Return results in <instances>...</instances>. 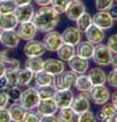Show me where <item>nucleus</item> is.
Returning <instances> with one entry per match:
<instances>
[{"mask_svg": "<svg viewBox=\"0 0 117 122\" xmlns=\"http://www.w3.org/2000/svg\"><path fill=\"white\" fill-rule=\"evenodd\" d=\"M60 20L59 13L52 8V6H41L38 9L35 14L32 21L34 25H36V28L40 32H50V30H54L56 25H58Z\"/></svg>", "mask_w": 117, "mask_h": 122, "instance_id": "nucleus-1", "label": "nucleus"}, {"mask_svg": "<svg viewBox=\"0 0 117 122\" xmlns=\"http://www.w3.org/2000/svg\"><path fill=\"white\" fill-rule=\"evenodd\" d=\"M40 100L41 98L39 96L37 87L31 86L21 92V95L20 98V104L25 110H33L39 104Z\"/></svg>", "mask_w": 117, "mask_h": 122, "instance_id": "nucleus-2", "label": "nucleus"}, {"mask_svg": "<svg viewBox=\"0 0 117 122\" xmlns=\"http://www.w3.org/2000/svg\"><path fill=\"white\" fill-rule=\"evenodd\" d=\"M113 57V53L110 51L107 45L104 44H98L95 47V51L93 54V60L96 64L100 66H108L111 64Z\"/></svg>", "mask_w": 117, "mask_h": 122, "instance_id": "nucleus-3", "label": "nucleus"}, {"mask_svg": "<svg viewBox=\"0 0 117 122\" xmlns=\"http://www.w3.org/2000/svg\"><path fill=\"white\" fill-rule=\"evenodd\" d=\"M77 74L72 70H64L61 74L55 76L54 86L56 91L61 90H69L71 86H74V82L76 81Z\"/></svg>", "mask_w": 117, "mask_h": 122, "instance_id": "nucleus-4", "label": "nucleus"}, {"mask_svg": "<svg viewBox=\"0 0 117 122\" xmlns=\"http://www.w3.org/2000/svg\"><path fill=\"white\" fill-rule=\"evenodd\" d=\"M89 93L90 99L96 105H103L107 103L110 99V92L104 85L93 86Z\"/></svg>", "mask_w": 117, "mask_h": 122, "instance_id": "nucleus-5", "label": "nucleus"}, {"mask_svg": "<svg viewBox=\"0 0 117 122\" xmlns=\"http://www.w3.org/2000/svg\"><path fill=\"white\" fill-rule=\"evenodd\" d=\"M43 44L46 47V50L50 52H56L63 44L61 34L53 30L47 32L43 38Z\"/></svg>", "mask_w": 117, "mask_h": 122, "instance_id": "nucleus-6", "label": "nucleus"}, {"mask_svg": "<svg viewBox=\"0 0 117 122\" xmlns=\"http://www.w3.org/2000/svg\"><path fill=\"white\" fill-rule=\"evenodd\" d=\"M92 20L94 25L104 30L111 29L114 25V18L108 10H99V12L92 17Z\"/></svg>", "mask_w": 117, "mask_h": 122, "instance_id": "nucleus-7", "label": "nucleus"}, {"mask_svg": "<svg viewBox=\"0 0 117 122\" xmlns=\"http://www.w3.org/2000/svg\"><path fill=\"white\" fill-rule=\"evenodd\" d=\"M20 41V37L15 30H1L0 34V43L7 49L16 48Z\"/></svg>", "mask_w": 117, "mask_h": 122, "instance_id": "nucleus-8", "label": "nucleus"}, {"mask_svg": "<svg viewBox=\"0 0 117 122\" xmlns=\"http://www.w3.org/2000/svg\"><path fill=\"white\" fill-rule=\"evenodd\" d=\"M70 107L77 115L90 110V95L88 94V92H82L76 97H73Z\"/></svg>", "mask_w": 117, "mask_h": 122, "instance_id": "nucleus-9", "label": "nucleus"}, {"mask_svg": "<svg viewBox=\"0 0 117 122\" xmlns=\"http://www.w3.org/2000/svg\"><path fill=\"white\" fill-rule=\"evenodd\" d=\"M36 109H37L38 114H39L41 117L47 116V115H54L59 110L53 98L41 99L39 104L36 107Z\"/></svg>", "mask_w": 117, "mask_h": 122, "instance_id": "nucleus-10", "label": "nucleus"}, {"mask_svg": "<svg viewBox=\"0 0 117 122\" xmlns=\"http://www.w3.org/2000/svg\"><path fill=\"white\" fill-rule=\"evenodd\" d=\"M46 52V47L43 42L30 40L27 41V44L24 47V53L27 57H41Z\"/></svg>", "mask_w": 117, "mask_h": 122, "instance_id": "nucleus-11", "label": "nucleus"}, {"mask_svg": "<svg viewBox=\"0 0 117 122\" xmlns=\"http://www.w3.org/2000/svg\"><path fill=\"white\" fill-rule=\"evenodd\" d=\"M85 11L86 7L84 3L81 2V0H70L69 4L67 5L64 12H65L68 20L75 21Z\"/></svg>", "mask_w": 117, "mask_h": 122, "instance_id": "nucleus-12", "label": "nucleus"}, {"mask_svg": "<svg viewBox=\"0 0 117 122\" xmlns=\"http://www.w3.org/2000/svg\"><path fill=\"white\" fill-rule=\"evenodd\" d=\"M97 120L103 122H113L117 121V107L112 103H105L98 113Z\"/></svg>", "mask_w": 117, "mask_h": 122, "instance_id": "nucleus-13", "label": "nucleus"}, {"mask_svg": "<svg viewBox=\"0 0 117 122\" xmlns=\"http://www.w3.org/2000/svg\"><path fill=\"white\" fill-rule=\"evenodd\" d=\"M73 93L69 90H61V91H56L54 95V101L56 102L58 109L65 108V107H70L71 103L73 100Z\"/></svg>", "mask_w": 117, "mask_h": 122, "instance_id": "nucleus-14", "label": "nucleus"}, {"mask_svg": "<svg viewBox=\"0 0 117 122\" xmlns=\"http://www.w3.org/2000/svg\"><path fill=\"white\" fill-rule=\"evenodd\" d=\"M43 69L45 71L49 72V73H51L52 75L57 76L64 71L65 66H64V63L62 60L55 59V58H48L46 60H44Z\"/></svg>", "mask_w": 117, "mask_h": 122, "instance_id": "nucleus-15", "label": "nucleus"}, {"mask_svg": "<svg viewBox=\"0 0 117 122\" xmlns=\"http://www.w3.org/2000/svg\"><path fill=\"white\" fill-rule=\"evenodd\" d=\"M13 13L15 14L18 22H25V21H31L35 14V10L32 4H25V5H18L15 6Z\"/></svg>", "mask_w": 117, "mask_h": 122, "instance_id": "nucleus-16", "label": "nucleus"}, {"mask_svg": "<svg viewBox=\"0 0 117 122\" xmlns=\"http://www.w3.org/2000/svg\"><path fill=\"white\" fill-rule=\"evenodd\" d=\"M67 62H68L70 69L74 71L76 74L86 73V71L89 68V60L86 58H82V57L78 56L76 54L71 57Z\"/></svg>", "mask_w": 117, "mask_h": 122, "instance_id": "nucleus-17", "label": "nucleus"}, {"mask_svg": "<svg viewBox=\"0 0 117 122\" xmlns=\"http://www.w3.org/2000/svg\"><path fill=\"white\" fill-rule=\"evenodd\" d=\"M37 28L34 25V22L31 21H25V22H20V26H18V35H20V39L25 41H30L35 38L37 34Z\"/></svg>", "mask_w": 117, "mask_h": 122, "instance_id": "nucleus-18", "label": "nucleus"}, {"mask_svg": "<svg viewBox=\"0 0 117 122\" xmlns=\"http://www.w3.org/2000/svg\"><path fill=\"white\" fill-rule=\"evenodd\" d=\"M81 33L77 30V28H74V26H69V28L65 29L61 34L63 43L74 47L81 42Z\"/></svg>", "mask_w": 117, "mask_h": 122, "instance_id": "nucleus-19", "label": "nucleus"}, {"mask_svg": "<svg viewBox=\"0 0 117 122\" xmlns=\"http://www.w3.org/2000/svg\"><path fill=\"white\" fill-rule=\"evenodd\" d=\"M86 34V38L89 42H91L94 45H98L103 42L105 39V33L104 30L100 29L99 26L95 25L94 24L91 25V26L85 32Z\"/></svg>", "mask_w": 117, "mask_h": 122, "instance_id": "nucleus-20", "label": "nucleus"}, {"mask_svg": "<svg viewBox=\"0 0 117 122\" xmlns=\"http://www.w3.org/2000/svg\"><path fill=\"white\" fill-rule=\"evenodd\" d=\"M18 20L13 12L0 13V30H14L18 25Z\"/></svg>", "mask_w": 117, "mask_h": 122, "instance_id": "nucleus-21", "label": "nucleus"}, {"mask_svg": "<svg viewBox=\"0 0 117 122\" xmlns=\"http://www.w3.org/2000/svg\"><path fill=\"white\" fill-rule=\"evenodd\" d=\"M94 51H95V45L86 40L84 42H80V43L76 45L75 54L89 60L93 57Z\"/></svg>", "mask_w": 117, "mask_h": 122, "instance_id": "nucleus-22", "label": "nucleus"}, {"mask_svg": "<svg viewBox=\"0 0 117 122\" xmlns=\"http://www.w3.org/2000/svg\"><path fill=\"white\" fill-rule=\"evenodd\" d=\"M0 61L3 63L5 70H18L20 68V62L17 59L10 57L7 50L0 51Z\"/></svg>", "mask_w": 117, "mask_h": 122, "instance_id": "nucleus-23", "label": "nucleus"}, {"mask_svg": "<svg viewBox=\"0 0 117 122\" xmlns=\"http://www.w3.org/2000/svg\"><path fill=\"white\" fill-rule=\"evenodd\" d=\"M34 79H35V83L37 86H43L54 85L55 76L42 69L34 74Z\"/></svg>", "mask_w": 117, "mask_h": 122, "instance_id": "nucleus-24", "label": "nucleus"}, {"mask_svg": "<svg viewBox=\"0 0 117 122\" xmlns=\"http://www.w3.org/2000/svg\"><path fill=\"white\" fill-rule=\"evenodd\" d=\"M8 112H9L11 121L20 122V121H24L27 110H25L20 103H13V104H11L9 106Z\"/></svg>", "mask_w": 117, "mask_h": 122, "instance_id": "nucleus-25", "label": "nucleus"}, {"mask_svg": "<svg viewBox=\"0 0 117 122\" xmlns=\"http://www.w3.org/2000/svg\"><path fill=\"white\" fill-rule=\"evenodd\" d=\"M89 77L92 81L93 86H99L104 85L107 81V74L105 73L103 69L99 67H94L89 71Z\"/></svg>", "mask_w": 117, "mask_h": 122, "instance_id": "nucleus-26", "label": "nucleus"}, {"mask_svg": "<svg viewBox=\"0 0 117 122\" xmlns=\"http://www.w3.org/2000/svg\"><path fill=\"white\" fill-rule=\"evenodd\" d=\"M74 87L76 89L78 92H89L91 91V89L93 87V83L91 81V79L89 77V75H86L85 73L77 75L76 81L74 82Z\"/></svg>", "mask_w": 117, "mask_h": 122, "instance_id": "nucleus-27", "label": "nucleus"}, {"mask_svg": "<svg viewBox=\"0 0 117 122\" xmlns=\"http://www.w3.org/2000/svg\"><path fill=\"white\" fill-rule=\"evenodd\" d=\"M56 52H57L58 58L62 61H68L71 57L75 55V49L73 46L65 43H63L60 46V48Z\"/></svg>", "mask_w": 117, "mask_h": 122, "instance_id": "nucleus-28", "label": "nucleus"}, {"mask_svg": "<svg viewBox=\"0 0 117 122\" xmlns=\"http://www.w3.org/2000/svg\"><path fill=\"white\" fill-rule=\"evenodd\" d=\"M57 118L59 121L62 122H73L77 120V114L73 111L71 107H65L59 109Z\"/></svg>", "mask_w": 117, "mask_h": 122, "instance_id": "nucleus-29", "label": "nucleus"}, {"mask_svg": "<svg viewBox=\"0 0 117 122\" xmlns=\"http://www.w3.org/2000/svg\"><path fill=\"white\" fill-rule=\"evenodd\" d=\"M34 72L31 71L28 68H24V69H18L17 70V86H29L30 82L32 81L34 78Z\"/></svg>", "mask_w": 117, "mask_h": 122, "instance_id": "nucleus-30", "label": "nucleus"}, {"mask_svg": "<svg viewBox=\"0 0 117 122\" xmlns=\"http://www.w3.org/2000/svg\"><path fill=\"white\" fill-rule=\"evenodd\" d=\"M43 64L44 60L41 57H28L25 63V67L33 71L34 73H37L43 69Z\"/></svg>", "mask_w": 117, "mask_h": 122, "instance_id": "nucleus-31", "label": "nucleus"}, {"mask_svg": "<svg viewBox=\"0 0 117 122\" xmlns=\"http://www.w3.org/2000/svg\"><path fill=\"white\" fill-rule=\"evenodd\" d=\"M75 22H76L77 30H80L81 33H85L86 30L91 26V25L93 24V20H92L91 14L89 12H86V11H85V12L82 13L76 20H75Z\"/></svg>", "mask_w": 117, "mask_h": 122, "instance_id": "nucleus-32", "label": "nucleus"}, {"mask_svg": "<svg viewBox=\"0 0 117 122\" xmlns=\"http://www.w3.org/2000/svg\"><path fill=\"white\" fill-rule=\"evenodd\" d=\"M38 93L41 99H49L53 98L56 93V89L54 85H49V86H37Z\"/></svg>", "mask_w": 117, "mask_h": 122, "instance_id": "nucleus-33", "label": "nucleus"}, {"mask_svg": "<svg viewBox=\"0 0 117 122\" xmlns=\"http://www.w3.org/2000/svg\"><path fill=\"white\" fill-rule=\"evenodd\" d=\"M21 92L22 91L20 89V86H18L17 85H15V86H9L6 89L5 93L7 95V97L9 98V100L13 101V102H16V101H20Z\"/></svg>", "mask_w": 117, "mask_h": 122, "instance_id": "nucleus-34", "label": "nucleus"}, {"mask_svg": "<svg viewBox=\"0 0 117 122\" xmlns=\"http://www.w3.org/2000/svg\"><path fill=\"white\" fill-rule=\"evenodd\" d=\"M70 0H52L51 1V6L56 12L59 14L64 13L67 5L69 4Z\"/></svg>", "mask_w": 117, "mask_h": 122, "instance_id": "nucleus-35", "label": "nucleus"}, {"mask_svg": "<svg viewBox=\"0 0 117 122\" xmlns=\"http://www.w3.org/2000/svg\"><path fill=\"white\" fill-rule=\"evenodd\" d=\"M15 4L12 0H5L0 1V13H9L13 12L15 9Z\"/></svg>", "mask_w": 117, "mask_h": 122, "instance_id": "nucleus-36", "label": "nucleus"}, {"mask_svg": "<svg viewBox=\"0 0 117 122\" xmlns=\"http://www.w3.org/2000/svg\"><path fill=\"white\" fill-rule=\"evenodd\" d=\"M114 0H95V6L98 10H109L113 7Z\"/></svg>", "mask_w": 117, "mask_h": 122, "instance_id": "nucleus-37", "label": "nucleus"}, {"mask_svg": "<svg viewBox=\"0 0 117 122\" xmlns=\"http://www.w3.org/2000/svg\"><path fill=\"white\" fill-rule=\"evenodd\" d=\"M78 122H94V121H97V118L94 115V113L92 111H85L82 112L80 115H77V120Z\"/></svg>", "mask_w": 117, "mask_h": 122, "instance_id": "nucleus-38", "label": "nucleus"}, {"mask_svg": "<svg viewBox=\"0 0 117 122\" xmlns=\"http://www.w3.org/2000/svg\"><path fill=\"white\" fill-rule=\"evenodd\" d=\"M24 121L25 122H39V121H41V116L38 114V112L35 113V112H33L32 110H27Z\"/></svg>", "mask_w": 117, "mask_h": 122, "instance_id": "nucleus-39", "label": "nucleus"}, {"mask_svg": "<svg viewBox=\"0 0 117 122\" xmlns=\"http://www.w3.org/2000/svg\"><path fill=\"white\" fill-rule=\"evenodd\" d=\"M107 46L112 53L117 54V34H113L109 37L107 41Z\"/></svg>", "mask_w": 117, "mask_h": 122, "instance_id": "nucleus-40", "label": "nucleus"}, {"mask_svg": "<svg viewBox=\"0 0 117 122\" xmlns=\"http://www.w3.org/2000/svg\"><path fill=\"white\" fill-rule=\"evenodd\" d=\"M5 76L7 77L9 86H15L17 82V70H5Z\"/></svg>", "mask_w": 117, "mask_h": 122, "instance_id": "nucleus-41", "label": "nucleus"}, {"mask_svg": "<svg viewBox=\"0 0 117 122\" xmlns=\"http://www.w3.org/2000/svg\"><path fill=\"white\" fill-rule=\"evenodd\" d=\"M108 85L112 87H117V70L113 69L112 71L109 72L107 75V81Z\"/></svg>", "mask_w": 117, "mask_h": 122, "instance_id": "nucleus-42", "label": "nucleus"}, {"mask_svg": "<svg viewBox=\"0 0 117 122\" xmlns=\"http://www.w3.org/2000/svg\"><path fill=\"white\" fill-rule=\"evenodd\" d=\"M11 121L8 109L6 107H0V122H9Z\"/></svg>", "mask_w": 117, "mask_h": 122, "instance_id": "nucleus-43", "label": "nucleus"}, {"mask_svg": "<svg viewBox=\"0 0 117 122\" xmlns=\"http://www.w3.org/2000/svg\"><path fill=\"white\" fill-rule=\"evenodd\" d=\"M9 103V98L7 97L6 93L0 92V107H6Z\"/></svg>", "mask_w": 117, "mask_h": 122, "instance_id": "nucleus-44", "label": "nucleus"}, {"mask_svg": "<svg viewBox=\"0 0 117 122\" xmlns=\"http://www.w3.org/2000/svg\"><path fill=\"white\" fill-rule=\"evenodd\" d=\"M8 86H9V83H8V81H7V77L4 74L0 77V91H4Z\"/></svg>", "mask_w": 117, "mask_h": 122, "instance_id": "nucleus-45", "label": "nucleus"}, {"mask_svg": "<svg viewBox=\"0 0 117 122\" xmlns=\"http://www.w3.org/2000/svg\"><path fill=\"white\" fill-rule=\"evenodd\" d=\"M49 121H52V122H57L59 121L58 118L54 115H47V116H42L41 117V122H49Z\"/></svg>", "mask_w": 117, "mask_h": 122, "instance_id": "nucleus-46", "label": "nucleus"}, {"mask_svg": "<svg viewBox=\"0 0 117 122\" xmlns=\"http://www.w3.org/2000/svg\"><path fill=\"white\" fill-rule=\"evenodd\" d=\"M39 6H47L49 4H51L52 0H34Z\"/></svg>", "mask_w": 117, "mask_h": 122, "instance_id": "nucleus-47", "label": "nucleus"}, {"mask_svg": "<svg viewBox=\"0 0 117 122\" xmlns=\"http://www.w3.org/2000/svg\"><path fill=\"white\" fill-rule=\"evenodd\" d=\"M12 1L14 2V4H15L16 6H18V5H25V4H30L32 0H12Z\"/></svg>", "mask_w": 117, "mask_h": 122, "instance_id": "nucleus-48", "label": "nucleus"}, {"mask_svg": "<svg viewBox=\"0 0 117 122\" xmlns=\"http://www.w3.org/2000/svg\"><path fill=\"white\" fill-rule=\"evenodd\" d=\"M111 97V102H112V104L113 105H115L117 107V90L115 92H113V94H112V96Z\"/></svg>", "mask_w": 117, "mask_h": 122, "instance_id": "nucleus-49", "label": "nucleus"}, {"mask_svg": "<svg viewBox=\"0 0 117 122\" xmlns=\"http://www.w3.org/2000/svg\"><path fill=\"white\" fill-rule=\"evenodd\" d=\"M111 65L113 67V69L117 70V54H115L112 57V61H111Z\"/></svg>", "mask_w": 117, "mask_h": 122, "instance_id": "nucleus-50", "label": "nucleus"}, {"mask_svg": "<svg viewBox=\"0 0 117 122\" xmlns=\"http://www.w3.org/2000/svg\"><path fill=\"white\" fill-rule=\"evenodd\" d=\"M4 74H5V67H4V65H3V63L0 61V77Z\"/></svg>", "mask_w": 117, "mask_h": 122, "instance_id": "nucleus-51", "label": "nucleus"}, {"mask_svg": "<svg viewBox=\"0 0 117 122\" xmlns=\"http://www.w3.org/2000/svg\"><path fill=\"white\" fill-rule=\"evenodd\" d=\"M116 20H117V11H116Z\"/></svg>", "mask_w": 117, "mask_h": 122, "instance_id": "nucleus-52", "label": "nucleus"}, {"mask_svg": "<svg viewBox=\"0 0 117 122\" xmlns=\"http://www.w3.org/2000/svg\"><path fill=\"white\" fill-rule=\"evenodd\" d=\"M0 1H5V0H0Z\"/></svg>", "mask_w": 117, "mask_h": 122, "instance_id": "nucleus-53", "label": "nucleus"}, {"mask_svg": "<svg viewBox=\"0 0 117 122\" xmlns=\"http://www.w3.org/2000/svg\"><path fill=\"white\" fill-rule=\"evenodd\" d=\"M0 34H1V30H0Z\"/></svg>", "mask_w": 117, "mask_h": 122, "instance_id": "nucleus-54", "label": "nucleus"}, {"mask_svg": "<svg viewBox=\"0 0 117 122\" xmlns=\"http://www.w3.org/2000/svg\"><path fill=\"white\" fill-rule=\"evenodd\" d=\"M115 1H117V0H115Z\"/></svg>", "mask_w": 117, "mask_h": 122, "instance_id": "nucleus-55", "label": "nucleus"}]
</instances>
